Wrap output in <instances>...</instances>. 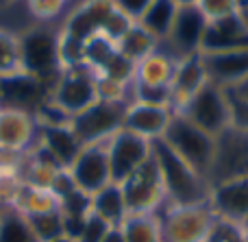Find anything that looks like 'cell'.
Listing matches in <instances>:
<instances>
[{
	"label": "cell",
	"mask_w": 248,
	"mask_h": 242,
	"mask_svg": "<svg viewBox=\"0 0 248 242\" xmlns=\"http://www.w3.org/2000/svg\"><path fill=\"white\" fill-rule=\"evenodd\" d=\"M242 227H246V229H248V218H246V221H244V223H242Z\"/></svg>",
	"instance_id": "9f6ffc18"
},
{
	"label": "cell",
	"mask_w": 248,
	"mask_h": 242,
	"mask_svg": "<svg viewBox=\"0 0 248 242\" xmlns=\"http://www.w3.org/2000/svg\"><path fill=\"white\" fill-rule=\"evenodd\" d=\"M163 142L176 153L183 161H187L201 177H205L209 181L211 168H214L216 160V138L209 133H205L202 129H198L196 125L187 120L185 116L174 112L168 127Z\"/></svg>",
	"instance_id": "3957f363"
},
{
	"label": "cell",
	"mask_w": 248,
	"mask_h": 242,
	"mask_svg": "<svg viewBox=\"0 0 248 242\" xmlns=\"http://www.w3.org/2000/svg\"><path fill=\"white\" fill-rule=\"evenodd\" d=\"M122 231L126 242H163L161 218L159 212L153 214H126L122 221Z\"/></svg>",
	"instance_id": "d4e9b609"
},
{
	"label": "cell",
	"mask_w": 248,
	"mask_h": 242,
	"mask_svg": "<svg viewBox=\"0 0 248 242\" xmlns=\"http://www.w3.org/2000/svg\"><path fill=\"white\" fill-rule=\"evenodd\" d=\"M17 37H20L22 72L52 87L61 74L59 50H57L59 31L50 29L48 24H35L22 31Z\"/></svg>",
	"instance_id": "7a4b0ae2"
},
{
	"label": "cell",
	"mask_w": 248,
	"mask_h": 242,
	"mask_svg": "<svg viewBox=\"0 0 248 242\" xmlns=\"http://www.w3.org/2000/svg\"><path fill=\"white\" fill-rule=\"evenodd\" d=\"M22 72L20 37L7 29H0V79Z\"/></svg>",
	"instance_id": "f1b7e54d"
},
{
	"label": "cell",
	"mask_w": 248,
	"mask_h": 242,
	"mask_svg": "<svg viewBox=\"0 0 248 242\" xmlns=\"http://www.w3.org/2000/svg\"><path fill=\"white\" fill-rule=\"evenodd\" d=\"M118 52V46L113 42H109L103 35H96V37L87 39L85 42V65L90 70H94L96 74L105 68L109 59Z\"/></svg>",
	"instance_id": "4dcf8cb0"
},
{
	"label": "cell",
	"mask_w": 248,
	"mask_h": 242,
	"mask_svg": "<svg viewBox=\"0 0 248 242\" xmlns=\"http://www.w3.org/2000/svg\"><path fill=\"white\" fill-rule=\"evenodd\" d=\"M131 103V100H128ZM126 100H96L92 107L72 118V131L83 144L107 142L113 133L122 129Z\"/></svg>",
	"instance_id": "ba28073f"
},
{
	"label": "cell",
	"mask_w": 248,
	"mask_h": 242,
	"mask_svg": "<svg viewBox=\"0 0 248 242\" xmlns=\"http://www.w3.org/2000/svg\"><path fill=\"white\" fill-rule=\"evenodd\" d=\"M246 4H248V0H237V11H240L242 7H246Z\"/></svg>",
	"instance_id": "db71d44e"
},
{
	"label": "cell",
	"mask_w": 248,
	"mask_h": 242,
	"mask_svg": "<svg viewBox=\"0 0 248 242\" xmlns=\"http://www.w3.org/2000/svg\"><path fill=\"white\" fill-rule=\"evenodd\" d=\"M120 186L128 214H153L168 203L161 173H159V166L153 155Z\"/></svg>",
	"instance_id": "52a82bcc"
},
{
	"label": "cell",
	"mask_w": 248,
	"mask_h": 242,
	"mask_svg": "<svg viewBox=\"0 0 248 242\" xmlns=\"http://www.w3.org/2000/svg\"><path fill=\"white\" fill-rule=\"evenodd\" d=\"M176 113L185 116L192 125L214 138H220L227 129H231V107H229L227 90L211 81L198 94H194Z\"/></svg>",
	"instance_id": "277c9868"
},
{
	"label": "cell",
	"mask_w": 248,
	"mask_h": 242,
	"mask_svg": "<svg viewBox=\"0 0 248 242\" xmlns=\"http://www.w3.org/2000/svg\"><path fill=\"white\" fill-rule=\"evenodd\" d=\"M205 242H244L242 225L231 223V221H224V218H216Z\"/></svg>",
	"instance_id": "8d00e7d4"
},
{
	"label": "cell",
	"mask_w": 248,
	"mask_h": 242,
	"mask_svg": "<svg viewBox=\"0 0 248 242\" xmlns=\"http://www.w3.org/2000/svg\"><path fill=\"white\" fill-rule=\"evenodd\" d=\"M26 4H29V11L35 20L48 22L63 11L65 0H26Z\"/></svg>",
	"instance_id": "f35d334b"
},
{
	"label": "cell",
	"mask_w": 248,
	"mask_h": 242,
	"mask_svg": "<svg viewBox=\"0 0 248 242\" xmlns=\"http://www.w3.org/2000/svg\"><path fill=\"white\" fill-rule=\"evenodd\" d=\"M16 0H0V7H9V4H13Z\"/></svg>",
	"instance_id": "f5cc1de1"
},
{
	"label": "cell",
	"mask_w": 248,
	"mask_h": 242,
	"mask_svg": "<svg viewBox=\"0 0 248 242\" xmlns=\"http://www.w3.org/2000/svg\"><path fill=\"white\" fill-rule=\"evenodd\" d=\"M242 236H244V242H248V229L246 227H242Z\"/></svg>",
	"instance_id": "11a10c76"
},
{
	"label": "cell",
	"mask_w": 248,
	"mask_h": 242,
	"mask_svg": "<svg viewBox=\"0 0 248 242\" xmlns=\"http://www.w3.org/2000/svg\"><path fill=\"white\" fill-rule=\"evenodd\" d=\"M109 227H111V225H109V223H105L100 216L90 214V218H87V223H85V229H83L78 242H103V238H105V234H107Z\"/></svg>",
	"instance_id": "ee69618b"
},
{
	"label": "cell",
	"mask_w": 248,
	"mask_h": 242,
	"mask_svg": "<svg viewBox=\"0 0 248 242\" xmlns=\"http://www.w3.org/2000/svg\"><path fill=\"white\" fill-rule=\"evenodd\" d=\"M176 13H179V7L174 0H153L137 24H141L153 37H157L159 44H163L172 31Z\"/></svg>",
	"instance_id": "cb8c5ba5"
},
{
	"label": "cell",
	"mask_w": 248,
	"mask_h": 242,
	"mask_svg": "<svg viewBox=\"0 0 248 242\" xmlns=\"http://www.w3.org/2000/svg\"><path fill=\"white\" fill-rule=\"evenodd\" d=\"M163 242H205L216 216L209 205H168L159 210Z\"/></svg>",
	"instance_id": "5b68a950"
},
{
	"label": "cell",
	"mask_w": 248,
	"mask_h": 242,
	"mask_svg": "<svg viewBox=\"0 0 248 242\" xmlns=\"http://www.w3.org/2000/svg\"><path fill=\"white\" fill-rule=\"evenodd\" d=\"M227 96H229V107H231V127L240 131H248V103L233 96L229 90Z\"/></svg>",
	"instance_id": "7bdbcfd3"
},
{
	"label": "cell",
	"mask_w": 248,
	"mask_h": 242,
	"mask_svg": "<svg viewBox=\"0 0 248 242\" xmlns=\"http://www.w3.org/2000/svg\"><path fill=\"white\" fill-rule=\"evenodd\" d=\"M202 13H205L207 20H218V17L231 16L237 11V0H198L196 4Z\"/></svg>",
	"instance_id": "ab89813d"
},
{
	"label": "cell",
	"mask_w": 248,
	"mask_h": 242,
	"mask_svg": "<svg viewBox=\"0 0 248 242\" xmlns=\"http://www.w3.org/2000/svg\"><path fill=\"white\" fill-rule=\"evenodd\" d=\"M207 83H209V77H207L201 52L198 55H189V57H181L176 61L174 77H172V83H170L172 94H174V112H179Z\"/></svg>",
	"instance_id": "ffe728a7"
},
{
	"label": "cell",
	"mask_w": 248,
	"mask_h": 242,
	"mask_svg": "<svg viewBox=\"0 0 248 242\" xmlns=\"http://www.w3.org/2000/svg\"><path fill=\"white\" fill-rule=\"evenodd\" d=\"M159 46H161V44H159V39L153 37V35H150L144 26L135 22V26H133V29L124 35L122 42L118 44V50H120L124 57H128L131 61L140 64V61L146 59V57L153 55L155 50H159Z\"/></svg>",
	"instance_id": "484cf974"
},
{
	"label": "cell",
	"mask_w": 248,
	"mask_h": 242,
	"mask_svg": "<svg viewBox=\"0 0 248 242\" xmlns=\"http://www.w3.org/2000/svg\"><path fill=\"white\" fill-rule=\"evenodd\" d=\"M59 212L63 216H90L92 214V194L77 190L59 203Z\"/></svg>",
	"instance_id": "74e56055"
},
{
	"label": "cell",
	"mask_w": 248,
	"mask_h": 242,
	"mask_svg": "<svg viewBox=\"0 0 248 242\" xmlns=\"http://www.w3.org/2000/svg\"><path fill=\"white\" fill-rule=\"evenodd\" d=\"M133 26H135V20H133V17H128L126 13L120 11L118 7H113V11L109 13V17H107V22H105L100 35H103V37H107L109 42H113L118 46V44L124 39V35H126Z\"/></svg>",
	"instance_id": "e575fe53"
},
{
	"label": "cell",
	"mask_w": 248,
	"mask_h": 242,
	"mask_svg": "<svg viewBox=\"0 0 248 242\" xmlns=\"http://www.w3.org/2000/svg\"><path fill=\"white\" fill-rule=\"evenodd\" d=\"M244 48H248V26L242 20L240 11L218 17V20H211L207 24L201 55L224 50H244Z\"/></svg>",
	"instance_id": "2e32d148"
},
{
	"label": "cell",
	"mask_w": 248,
	"mask_h": 242,
	"mask_svg": "<svg viewBox=\"0 0 248 242\" xmlns=\"http://www.w3.org/2000/svg\"><path fill=\"white\" fill-rule=\"evenodd\" d=\"M92 214L100 216L109 225H122L126 218V201H124V192L120 183H109L96 194H92Z\"/></svg>",
	"instance_id": "603a6c76"
},
{
	"label": "cell",
	"mask_w": 248,
	"mask_h": 242,
	"mask_svg": "<svg viewBox=\"0 0 248 242\" xmlns=\"http://www.w3.org/2000/svg\"><path fill=\"white\" fill-rule=\"evenodd\" d=\"M135 72H137V64L131 61L128 57H124L120 50L105 64V68L98 72V77H105L109 81L122 83V85H133L135 81Z\"/></svg>",
	"instance_id": "836d02e7"
},
{
	"label": "cell",
	"mask_w": 248,
	"mask_h": 242,
	"mask_svg": "<svg viewBox=\"0 0 248 242\" xmlns=\"http://www.w3.org/2000/svg\"><path fill=\"white\" fill-rule=\"evenodd\" d=\"M107 155L111 181L122 183L153 155V142L126 129H120L107 140Z\"/></svg>",
	"instance_id": "9c48e42d"
},
{
	"label": "cell",
	"mask_w": 248,
	"mask_h": 242,
	"mask_svg": "<svg viewBox=\"0 0 248 242\" xmlns=\"http://www.w3.org/2000/svg\"><path fill=\"white\" fill-rule=\"evenodd\" d=\"M207 205L211 208L216 218L242 225L248 218V175L214 183Z\"/></svg>",
	"instance_id": "4fadbf2b"
},
{
	"label": "cell",
	"mask_w": 248,
	"mask_h": 242,
	"mask_svg": "<svg viewBox=\"0 0 248 242\" xmlns=\"http://www.w3.org/2000/svg\"><path fill=\"white\" fill-rule=\"evenodd\" d=\"M50 242H74V240H70L68 236H59V238H55V240H50Z\"/></svg>",
	"instance_id": "816d5d0a"
},
{
	"label": "cell",
	"mask_w": 248,
	"mask_h": 242,
	"mask_svg": "<svg viewBox=\"0 0 248 242\" xmlns=\"http://www.w3.org/2000/svg\"><path fill=\"white\" fill-rule=\"evenodd\" d=\"M176 7H196L198 0H174Z\"/></svg>",
	"instance_id": "681fc988"
},
{
	"label": "cell",
	"mask_w": 248,
	"mask_h": 242,
	"mask_svg": "<svg viewBox=\"0 0 248 242\" xmlns=\"http://www.w3.org/2000/svg\"><path fill=\"white\" fill-rule=\"evenodd\" d=\"M176 57L170 55L168 50H155L150 57L137 64L135 81L133 83H146V85H170L172 77L176 70Z\"/></svg>",
	"instance_id": "7402d4cb"
},
{
	"label": "cell",
	"mask_w": 248,
	"mask_h": 242,
	"mask_svg": "<svg viewBox=\"0 0 248 242\" xmlns=\"http://www.w3.org/2000/svg\"><path fill=\"white\" fill-rule=\"evenodd\" d=\"M209 20L205 17V13L198 7H179L176 20L172 24V31L168 35V39L163 44L170 46V55H174L176 59L189 55H198L202 46V37Z\"/></svg>",
	"instance_id": "7c38bea8"
},
{
	"label": "cell",
	"mask_w": 248,
	"mask_h": 242,
	"mask_svg": "<svg viewBox=\"0 0 248 242\" xmlns=\"http://www.w3.org/2000/svg\"><path fill=\"white\" fill-rule=\"evenodd\" d=\"M48 98H50V87L24 72L0 79V107L35 113Z\"/></svg>",
	"instance_id": "5bb4252c"
},
{
	"label": "cell",
	"mask_w": 248,
	"mask_h": 242,
	"mask_svg": "<svg viewBox=\"0 0 248 242\" xmlns=\"http://www.w3.org/2000/svg\"><path fill=\"white\" fill-rule=\"evenodd\" d=\"M131 100L153 107H166L174 112V94L172 85H146V83H133Z\"/></svg>",
	"instance_id": "f546056e"
},
{
	"label": "cell",
	"mask_w": 248,
	"mask_h": 242,
	"mask_svg": "<svg viewBox=\"0 0 248 242\" xmlns=\"http://www.w3.org/2000/svg\"><path fill=\"white\" fill-rule=\"evenodd\" d=\"M50 100L61 107L68 116H78L98 100V83L96 72L87 65L61 70L59 79L50 87Z\"/></svg>",
	"instance_id": "8992f818"
},
{
	"label": "cell",
	"mask_w": 248,
	"mask_h": 242,
	"mask_svg": "<svg viewBox=\"0 0 248 242\" xmlns=\"http://www.w3.org/2000/svg\"><path fill=\"white\" fill-rule=\"evenodd\" d=\"M153 157L161 173L168 205L189 208V205L209 203L211 183L205 177H201L187 161L181 160L163 140L153 142Z\"/></svg>",
	"instance_id": "6da1fadb"
},
{
	"label": "cell",
	"mask_w": 248,
	"mask_h": 242,
	"mask_svg": "<svg viewBox=\"0 0 248 242\" xmlns=\"http://www.w3.org/2000/svg\"><path fill=\"white\" fill-rule=\"evenodd\" d=\"M248 175V131L227 129L220 138H216V160L211 168L209 183L224 181L233 177Z\"/></svg>",
	"instance_id": "30bf717a"
},
{
	"label": "cell",
	"mask_w": 248,
	"mask_h": 242,
	"mask_svg": "<svg viewBox=\"0 0 248 242\" xmlns=\"http://www.w3.org/2000/svg\"><path fill=\"white\" fill-rule=\"evenodd\" d=\"M224 90H229L233 96H237V98H242L248 103V79L242 83H237V85H233V87H224Z\"/></svg>",
	"instance_id": "c3c4849f"
},
{
	"label": "cell",
	"mask_w": 248,
	"mask_h": 242,
	"mask_svg": "<svg viewBox=\"0 0 248 242\" xmlns=\"http://www.w3.org/2000/svg\"><path fill=\"white\" fill-rule=\"evenodd\" d=\"M16 210H20L24 216H35V214H46V212L59 210V201H57L55 196H52V192L46 190V188L24 186Z\"/></svg>",
	"instance_id": "83f0119b"
},
{
	"label": "cell",
	"mask_w": 248,
	"mask_h": 242,
	"mask_svg": "<svg viewBox=\"0 0 248 242\" xmlns=\"http://www.w3.org/2000/svg\"><path fill=\"white\" fill-rule=\"evenodd\" d=\"M48 190H50L52 196H55V199L61 203V201L68 199L72 192H77L78 186L74 183V179H72V175H70V170L63 168V170H59V173L55 175V179H52V183L48 186Z\"/></svg>",
	"instance_id": "b9f144b4"
},
{
	"label": "cell",
	"mask_w": 248,
	"mask_h": 242,
	"mask_svg": "<svg viewBox=\"0 0 248 242\" xmlns=\"http://www.w3.org/2000/svg\"><path fill=\"white\" fill-rule=\"evenodd\" d=\"M68 170L74 183L78 186V190L87 192V194H96L105 186H109L111 183V168H109L107 142L85 144Z\"/></svg>",
	"instance_id": "8fae6325"
},
{
	"label": "cell",
	"mask_w": 248,
	"mask_h": 242,
	"mask_svg": "<svg viewBox=\"0 0 248 242\" xmlns=\"http://www.w3.org/2000/svg\"><path fill=\"white\" fill-rule=\"evenodd\" d=\"M172 116H174L172 109L153 107V105H141V103L131 100L126 105V112H124L122 129L155 142V140H161L166 135Z\"/></svg>",
	"instance_id": "e0dca14e"
},
{
	"label": "cell",
	"mask_w": 248,
	"mask_h": 242,
	"mask_svg": "<svg viewBox=\"0 0 248 242\" xmlns=\"http://www.w3.org/2000/svg\"><path fill=\"white\" fill-rule=\"evenodd\" d=\"M0 242H39L29 216L16 208L0 210Z\"/></svg>",
	"instance_id": "4316f807"
},
{
	"label": "cell",
	"mask_w": 248,
	"mask_h": 242,
	"mask_svg": "<svg viewBox=\"0 0 248 242\" xmlns=\"http://www.w3.org/2000/svg\"><path fill=\"white\" fill-rule=\"evenodd\" d=\"M207 77L220 87H233L248 79V48L201 55Z\"/></svg>",
	"instance_id": "d6986e66"
},
{
	"label": "cell",
	"mask_w": 248,
	"mask_h": 242,
	"mask_svg": "<svg viewBox=\"0 0 248 242\" xmlns=\"http://www.w3.org/2000/svg\"><path fill=\"white\" fill-rule=\"evenodd\" d=\"M24 179L17 173H0V210L16 208L24 190Z\"/></svg>",
	"instance_id": "d590c367"
},
{
	"label": "cell",
	"mask_w": 248,
	"mask_h": 242,
	"mask_svg": "<svg viewBox=\"0 0 248 242\" xmlns=\"http://www.w3.org/2000/svg\"><path fill=\"white\" fill-rule=\"evenodd\" d=\"M39 127L33 113L22 109L0 107V146L31 151L37 144Z\"/></svg>",
	"instance_id": "ac0fdd59"
},
{
	"label": "cell",
	"mask_w": 248,
	"mask_h": 242,
	"mask_svg": "<svg viewBox=\"0 0 248 242\" xmlns=\"http://www.w3.org/2000/svg\"><path fill=\"white\" fill-rule=\"evenodd\" d=\"M113 7H116L113 0H83L65 16L59 31L81 39V42H87V39L100 35Z\"/></svg>",
	"instance_id": "9a60e30c"
},
{
	"label": "cell",
	"mask_w": 248,
	"mask_h": 242,
	"mask_svg": "<svg viewBox=\"0 0 248 242\" xmlns=\"http://www.w3.org/2000/svg\"><path fill=\"white\" fill-rule=\"evenodd\" d=\"M37 144L61 166V168H70L72 161L78 157L85 144L78 140V135L72 131V127H46L39 129Z\"/></svg>",
	"instance_id": "44dd1931"
},
{
	"label": "cell",
	"mask_w": 248,
	"mask_h": 242,
	"mask_svg": "<svg viewBox=\"0 0 248 242\" xmlns=\"http://www.w3.org/2000/svg\"><path fill=\"white\" fill-rule=\"evenodd\" d=\"M240 16H242V20H244V24L248 26V4H246V7H242V9H240Z\"/></svg>",
	"instance_id": "f907efd6"
},
{
	"label": "cell",
	"mask_w": 248,
	"mask_h": 242,
	"mask_svg": "<svg viewBox=\"0 0 248 242\" xmlns=\"http://www.w3.org/2000/svg\"><path fill=\"white\" fill-rule=\"evenodd\" d=\"M63 216V214H61ZM90 216H63V236H68L70 240L78 242L83 229H85V223Z\"/></svg>",
	"instance_id": "bcb514c9"
},
{
	"label": "cell",
	"mask_w": 248,
	"mask_h": 242,
	"mask_svg": "<svg viewBox=\"0 0 248 242\" xmlns=\"http://www.w3.org/2000/svg\"><path fill=\"white\" fill-rule=\"evenodd\" d=\"M29 223L39 242H50V240L59 238V236H63V216H61L59 210L29 216Z\"/></svg>",
	"instance_id": "d6a6232c"
},
{
	"label": "cell",
	"mask_w": 248,
	"mask_h": 242,
	"mask_svg": "<svg viewBox=\"0 0 248 242\" xmlns=\"http://www.w3.org/2000/svg\"><path fill=\"white\" fill-rule=\"evenodd\" d=\"M103 242H126V240H124L122 227H120V225H111V227L107 229V234H105Z\"/></svg>",
	"instance_id": "7dc6e473"
},
{
	"label": "cell",
	"mask_w": 248,
	"mask_h": 242,
	"mask_svg": "<svg viewBox=\"0 0 248 242\" xmlns=\"http://www.w3.org/2000/svg\"><path fill=\"white\" fill-rule=\"evenodd\" d=\"M29 151H16V148L0 146V173H17L22 175Z\"/></svg>",
	"instance_id": "60d3db41"
},
{
	"label": "cell",
	"mask_w": 248,
	"mask_h": 242,
	"mask_svg": "<svg viewBox=\"0 0 248 242\" xmlns=\"http://www.w3.org/2000/svg\"><path fill=\"white\" fill-rule=\"evenodd\" d=\"M57 50H59L61 70H70V68L85 65V42H81V39H77V37H72V35L59 31Z\"/></svg>",
	"instance_id": "1f68e13d"
},
{
	"label": "cell",
	"mask_w": 248,
	"mask_h": 242,
	"mask_svg": "<svg viewBox=\"0 0 248 242\" xmlns=\"http://www.w3.org/2000/svg\"><path fill=\"white\" fill-rule=\"evenodd\" d=\"M113 2H116V7L126 13L128 17H133L135 22H140L141 16L146 13V9L150 7L153 0H113Z\"/></svg>",
	"instance_id": "f6af8a7d"
}]
</instances>
